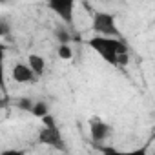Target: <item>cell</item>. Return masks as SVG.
<instances>
[{
	"label": "cell",
	"mask_w": 155,
	"mask_h": 155,
	"mask_svg": "<svg viewBox=\"0 0 155 155\" xmlns=\"http://www.w3.org/2000/svg\"><path fill=\"white\" fill-rule=\"evenodd\" d=\"M88 46L99 57H102V60H106L111 66H126L128 64L130 53H128V46L124 44L122 38L95 35L93 38L88 40Z\"/></svg>",
	"instance_id": "cell-1"
},
{
	"label": "cell",
	"mask_w": 155,
	"mask_h": 155,
	"mask_svg": "<svg viewBox=\"0 0 155 155\" xmlns=\"http://www.w3.org/2000/svg\"><path fill=\"white\" fill-rule=\"evenodd\" d=\"M93 31L95 35H102V37H117V38H122L120 37V31L115 24V17L111 13H106V11H99L93 15Z\"/></svg>",
	"instance_id": "cell-2"
},
{
	"label": "cell",
	"mask_w": 155,
	"mask_h": 155,
	"mask_svg": "<svg viewBox=\"0 0 155 155\" xmlns=\"http://www.w3.org/2000/svg\"><path fill=\"white\" fill-rule=\"evenodd\" d=\"M48 6L64 24H73L75 0H48Z\"/></svg>",
	"instance_id": "cell-3"
},
{
	"label": "cell",
	"mask_w": 155,
	"mask_h": 155,
	"mask_svg": "<svg viewBox=\"0 0 155 155\" xmlns=\"http://www.w3.org/2000/svg\"><path fill=\"white\" fill-rule=\"evenodd\" d=\"M38 140L42 144H48L51 148H57L60 151H66V146H64V140H62V133L58 131V128H42L40 133H38Z\"/></svg>",
	"instance_id": "cell-4"
},
{
	"label": "cell",
	"mask_w": 155,
	"mask_h": 155,
	"mask_svg": "<svg viewBox=\"0 0 155 155\" xmlns=\"http://www.w3.org/2000/svg\"><path fill=\"white\" fill-rule=\"evenodd\" d=\"M11 77H13V81L15 82H20V84H35L37 82V73L31 69L29 64H15L13 69H11Z\"/></svg>",
	"instance_id": "cell-5"
},
{
	"label": "cell",
	"mask_w": 155,
	"mask_h": 155,
	"mask_svg": "<svg viewBox=\"0 0 155 155\" xmlns=\"http://www.w3.org/2000/svg\"><path fill=\"white\" fill-rule=\"evenodd\" d=\"M110 126L102 120V119H91L90 120V135L95 142H101V140H106L108 135H110Z\"/></svg>",
	"instance_id": "cell-6"
},
{
	"label": "cell",
	"mask_w": 155,
	"mask_h": 155,
	"mask_svg": "<svg viewBox=\"0 0 155 155\" xmlns=\"http://www.w3.org/2000/svg\"><path fill=\"white\" fill-rule=\"evenodd\" d=\"M28 64H29L31 69L37 73V77H42V75H44V71H46V60H44V57H40V55H37V53H31V55L28 57Z\"/></svg>",
	"instance_id": "cell-7"
},
{
	"label": "cell",
	"mask_w": 155,
	"mask_h": 155,
	"mask_svg": "<svg viewBox=\"0 0 155 155\" xmlns=\"http://www.w3.org/2000/svg\"><path fill=\"white\" fill-rule=\"evenodd\" d=\"M15 106L18 108V110H22V111H33V106H35V102L29 99V97H22V99H18L17 102H15Z\"/></svg>",
	"instance_id": "cell-8"
},
{
	"label": "cell",
	"mask_w": 155,
	"mask_h": 155,
	"mask_svg": "<svg viewBox=\"0 0 155 155\" xmlns=\"http://www.w3.org/2000/svg\"><path fill=\"white\" fill-rule=\"evenodd\" d=\"M35 117H38V119H42L44 115H48L49 113V106L46 104V102H35V106H33V111H31Z\"/></svg>",
	"instance_id": "cell-9"
},
{
	"label": "cell",
	"mask_w": 155,
	"mask_h": 155,
	"mask_svg": "<svg viewBox=\"0 0 155 155\" xmlns=\"http://www.w3.org/2000/svg\"><path fill=\"white\" fill-rule=\"evenodd\" d=\"M58 57H60L62 60L73 58V49H71V46H69V44H58Z\"/></svg>",
	"instance_id": "cell-10"
},
{
	"label": "cell",
	"mask_w": 155,
	"mask_h": 155,
	"mask_svg": "<svg viewBox=\"0 0 155 155\" xmlns=\"http://www.w3.org/2000/svg\"><path fill=\"white\" fill-rule=\"evenodd\" d=\"M55 37H57V40H58L60 44H69V42L73 40V37H71L64 28H58V29L55 31Z\"/></svg>",
	"instance_id": "cell-11"
},
{
	"label": "cell",
	"mask_w": 155,
	"mask_h": 155,
	"mask_svg": "<svg viewBox=\"0 0 155 155\" xmlns=\"http://www.w3.org/2000/svg\"><path fill=\"white\" fill-rule=\"evenodd\" d=\"M42 124H44L46 128H57V120H55V117H53L51 113H48V115L42 117Z\"/></svg>",
	"instance_id": "cell-12"
},
{
	"label": "cell",
	"mask_w": 155,
	"mask_h": 155,
	"mask_svg": "<svg viewBox=\"0 0 155 155\" xmlns=\"http://www.w3.org/2000/svg\"><path fill=\"white\" fill-rule=\"evenodd\" d=\"M99 150H101L102 153H111V155H117V150H115V148H110V146H101Z\"/></svg>",
	"instance_id": "cell-13"
}]
</instances>
